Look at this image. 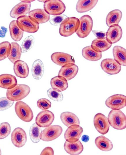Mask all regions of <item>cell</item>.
<instances>
[{
    "label": "cell",
    "mask_w": 126,
    "mask_h": 155,
    "mask_svg": "<svg viewBox=\"0 0 126 155\" xmlns=\"http://www.w3.org/2000/svg\"><path fill=\"white\" fill-rule=\"evenodd\" d=\"M79 24V20L75 17H67L61 23L59 32L60 35L67 37L76 33Z\"/></svg>",
    "instance_id": "cell-1"
},
{
    "label": "cell",
    "mask_w": 126,
    "mask_h": 155,
    "mask_svg": "<svg viewBox=\"0 0 126 155\" xmlns=\"http://www.w3.org/2000/svg\"><path fill=\"white\" fill-rule=\"evenodd\" d=\"M107 119L109 125L114 129L122 130L126 128V117L120 110H112Z\"/></svg>",
    "instance_id": "cell-2"
},
{
    "label": "cell",
    "mask_w": 126,
    "mask_h": 155,
    "mask_svg": "<svg viewBox=\"0 0 126 155\" xmlns=\"http://www.w3.org/2000/svg\"><path fill=\"white\" fill-rule=\"evenodd\" d=\"M31 92V88L27 85L17 84L12 89L8 90L6 97L11 101H16L24 99Z\"/></svg>",
    "instance_id": "cell-3"
},
{
    "label": "cell",
    "mask_w": 126,
    "mask_h": 155,
    "mask_svg": "<svg viewBox=\"0 0 126 155\" xmlns=\"http://www.w3.org/2000/svg\"><path fill=\"white\" fill-rule=\"evenodd\" d=\"M15 111L18 117L24 122L29 123L32 120L34 113L30 107L22 101H18L15 106Z\"/></svg>",
    "instance_id": "cell-4"
},
{
    "label": "cell",
    "mask_w": 126,
    "mask_h": 155,
    "mask_svg": "<svg viewBox=\"0 0 126 155\" xmlns=\"http://www.w3.org/2000/svg\"><path fill=\"white\" fill-rule=\"evenodd\" d=\"M79 24L76 33L79 37L84 38L87 37L92 31L93 21L91 16L84 15L79 19Z\"/></svg>",
    "instance_id": "cell-5"
},
{
    "label": "cell",
    "mask_w": 126,
    "mask_h": 155,
    "mask_svg": "<svg viewBox=\"0 0 126 155\" xmlns=\"http://www.w3.org/2000/svg\"><path fill=\"white\" fill-rule=\"evenodd\" d=\"M18 26L24 31L29 33L37 32L39 29V24L29 16H24L18 18L16 20Z\"/></svg>",
    "instance_id": "cell-6"
},
{
    "label": "cell",
    "mask_w": 126,
    "mask_h": 155,
    "mask_svg": "<svg viewBox=\"0 0 126 155\" xmlns=\"http://www.w3.org/2000/svg\"><path fill=\"white\" fill-rule=\"evenodd\" d=\"M44 9L50 15L58 16L65 12L66 7L60 0H49L44 3Z\"/></svg>",
    "instance_id": "cell-7"
},
{
    "label": "cell",
    "mask_w": 126,
    "mask_h": 155,
    "mask_svg": "<svg viewBox=\"0 0 126 155\" xmlns=\"http://www.w3.org/2000/svg\"><path fill=\"white\" fill-rule=\"evenodd\" d=\"M62 127L58 125H51L42 131L41 140L44 141H51L57 139L63 132Z\"/></svg>",
    "instance_id": "cell-8"
},
{
    "label": "cell",
    "mask_w": 126,
    "mask_h": 155,
    "mask_svg": "<svg viewBox=\"0 0 126 155\" xmlns=\"http://www.w3.org/2000/svg\"><path fill=\"white\" fill-rule=\"evenodd\" d=\"M106 106L112 110H121L126 106V97L124 95L116 94L106 100Z\"/></svg>",
    "instance_id": "cell-9"
},
{
    "label": "cell",
    "mask_w": 126,
    "mask_h": 155,
    "mask_svg": "<svg viewBox=\"0 0 126 155\" xmlns=\"http://www.w3.org/2000/svg\"><path fill=\"white\" fill-rule=\"evenodd\" d=\"M94 124L98 132L105 135L108 132L110 125L107 117L102 113H98L94 118Z\"/></svg>",
    "instance_id": "cell-10"
},
{
    "label": "cell",
    "mask_w": 126,
    "mask_h": 155,
    "mask_svg": "<svg viewBox=\"0 0 126 155\" xmlns=\"http://www.w3.org/2000/svg\"><path fill=\"white\" fill-rule=\"evenodd\" d=\"M54 113L48 110L41 111L37 114L35 120L36 124L40 127H47L54 121Z\"/></svg>",
    "instance_id": "cell-11"
},
{
    "label": "cell",
    "mask_w": 126,
    "mask_h": 155,
    "mask_svg": "<svg viewBox=\"0 0 126 155\" xmlns=\"http://www.w3.org/2000/svg\"><path fill=\"white\" fill-rule=\"evenodd\" d=\"M101 67L104 72L111 75L118 74L121 70V66L114 59L111 58L103 60Z\"/></svg>",
    "instance_id": "cell-12"
},
{
    "label": "cell",
    "mask_w": 126,
    "mask_h": 155,
    "mask_svg": "<svg viewBox=\"0 0 126 155\" xmlns=\"http://www.w3.org/2000/svg\"><path fill=\"white\" fill-rule=\"evenodd\" d=\"M11 142L16 147H23L27 142V137L25 131L22 128H16L11 136Z\"/></svg>",
    "instance_id": "cell-13"
},
{
    "label": "cell",
    "mask_w": 126,
    "mask_h": 155,
    "mask_svg": "<svg viewBox=\"0 0 126 155\" xmlns=\"http://www.w3.org/2000/svg\"><path fill=\"white\" fill-rule=\"evenodd\" d=\"M53 62L58 66L62 67L69 64H75L73 57L67 53L56 52L53 53L51 56Z\"/></svg>",
    "instance_id": "cell-14"
},
{
    "label": "cell",
    "mask_w": 126,
    "mask_h": 155,
    "mask_svg": "<svg viewBox=\"0 0 126 155\" xmlns=\"http://www.w3.org/2000/svg\"><path fill=\"white\" fill-rule=\"evenodd\" d=\"M83 129L79 125H73L68 127L64 134L66 141L73 143L79 140L82 135Z\"/></svg>",
    "instance_id": "cell-15"
},
{
    "label": "cell",
    "mask_w": 126,
    "mask_h": 155,
    "mask_svg": "<svg viewBox=\"0 0 126 155\" xmlns=\"http://www.w3.org/2000/svg\"><path fill=\"white\" fill-rule=\"evenodd\" d=\"M31 6V3L21 1L11 10L10 15L11 17L17 19L21 16H26L30 12Z\"/></svg>",
    "instance_id": "cell-16"
},
{
    "label": "cell",
    "mask_w": 126,
    "mask_h": 155,
    "mask_svg": "<svg viewBox=\"0 0 126 155\" xmlns=\"http://www.w3.org/2000/svg\"><path fill=\"white\" fill-rule=\"evenodd\" d=\"M123 31L121 27L119 25L109 27L106 32V38L111 44L118 42L122 37Z\"/></svg>",
    "instance_id": "cell-17"
},
{
    "label": "cell",
    "mask_w": 126,
    "mask_h": 155,
    "mask_svg": "<svg viewBox=\"0 0 126 155\" xmlns=\"http://www.w3.org/2000/svg\"><path fill=\"white\" fill-rule=\"evenodd\" d=\"M78 67L75 64H69L61 67L58 76L69 81L75 77L79 71Z\"/></svg>",
    "instance_id": "cell-18"
},
{
    "label": "cell",
    "mask_w": 126,
    "mask_h": 155,
    "mask_svg": "<svg viewBox=\"0 0 126 155\" xmlns=\"http://www.w3.org/2000/svg\"><path fill=\"white\" fill-rule=\"evenodd\" d=\"M29 16L39 24L46 23L50 19V15L42 9L32 10L29 12Z\"/></svg>",
    "instance_id": "cell-19"
},
{
    "label": "cell",
    "mask_w": 126,
    "mask_h": 155,
    "mask_svg": "<svg viewBox=\"0 0 126 155\" xmlns=\"http://www.w3.org/2000/svg\"><path fill=\"white\" fill-rule=\"evenodd\" d=\"M15 74L19 78L24 79L29 76V70L27 63L21 60H18L14 63Z\"/></svg>",
    "instance_id": "cell-20"
},
{
    "label": "cell",
    "mask_w": 126,
    "mask_h": 155,
    "mask_svg": "<svg viewBox=\"0 0 126 155\" xmlns=\"http://www.w3.org/2000/svg\"><path fill=\"white\" fill-rule=\"evenodd\" d=\"M64 148L66 153L70 155H79L84 150L83 146L79 140L73 143L66 141Z\"/></svg>",
    "instance_id": "cell-21"
},
{
    "label": "cell",
    "mask_w": 126,
    "mask_h": 155,
    "mask_svg": "<svg viewBox=\"0 0 126 155\" xmlns=\"http://www.w3.org/2000/svg\"><path fill=\"white\" fill-rule=\"evenodd\" d=\"M17 84V80L15 76L8 74L0 75V87L9 90L12 89Z\"/></svg>",
    "instance_id": "cell-22"
},
{
    "label": "cell",
    "mask_w": 126,
    "mask_h": 155,
    "mask_svg": "<svg viewBox=\"0 0 126 155\" xmlns=\"http://www.w3.org/2000/svg\"><path fill=\"white\" fill-rule=\"evenodd\" d=\"M60 119L63 124L67 127L75 125H79L80 124V121L78 117L74 113L69 111L61 113Z\"/></svg>",
    "instance_id": "cell-23"
},
{
    "label": "cell",
    "mask_w": 126,
    "mask_h": 155,
    "mask_svg": "<svg viewBox=\"0 0 126 155\" xmlns=\"http://www.w3.org/2000/svg\"><path fill=\"white\" fill-rule=\"evenodd\" d=\"M98 2V0H79L76 5V9L79 13L87 12L95 7Z\"/></svg>",
    "instance_id": "cell-24"
},
{
    "label": "cell",
    "mask_w": 126,
    "mask_h": 155,
    "mask_svg": "<svg viewBox=\"0 0 126 155\" xmlns=\"http://www.w3.org/2000/svg\"><path fill=\"white\" fill-rule=\"evenodd\" d=\"M114 59L121 66H126V50L119 46H114L113 48Z\"/></svg>",
    "instance_id": "cell-25"
},
{
    "label": "cell",
    "mask_w": 126,
    "mask_h": 155,
    "mask_svg": "<svg viewBox=\"0 0 126 155\" xmlns=\"http://www.w3.org/2000/svg\"><path fill=\"white\" fill-rule=\"evenodd\" d=\"M82 54L84 59L88 61H95L102 59V53L97 52L91 46L85 47L82 49Z\"/></svg>",
    "instance_id": "cell-26"
},
{
    "label": "cell",
    "mask_w": 126,
    "mask_h": 155,
    "mask_svg": "<svg viewBox=\"0 0 126 155\" xmlns=\"http://www.w3.org/2000/svg\"><path fill=\"white\" fill-rule=\"evenodd\" d=\"M122 16V12L119 9H115L111 11L108 14L106 18V23L109 27L118 25Z\"/></svg>",
    "instance_id": "cell-27"
},
{
    "label": "cell",
    "mask_w": 126,
    "mask_h": 155,
    "mask_svg": "<svg viewBox=\"0 0 126 155\" xmlns=\"http://www.w3.org/2000/svg\"><path fill=\"white\" fill-rule=\"evenodd\" d=\"M95 143L99 149L106 152L111 150L113 148V145L111 141L103 136H99L96 138Z\"/></svg>",
    "instance_id": "cell-28"
},
{
    "label": "cell",
    "mask_w": 126,
    "mask_h": 155,
    "mask_svg": "<svg viewBox=\"0 0 126 155\" xmlns=\"http://www.w3.org/2000/svg\"><path fill=\"white\" fill-rule=\"evenodd\" d=\"M112 45L105 38L102 39L96 38L92 41L91 46L95 51L102 53L110 49Z\"/></svg>",
    "instance_id": "cell-29"
},
{
    "label": "cell",
    "mask_w": 126,
    "mask_h": 155,
    "mask_svg": "<svg viewBox=\"0 0 126 155\" xmlns=\"http://www.w3.org/2000/svg\"><path fill=\"white\" fill-rule=\"evenodd\" d=\"M50 84L53 89L60 92L66 91L68 87V83L65 78L59 76L54 77L51 79Z\"/></svg>",
    "instance_id": "cell-30"
},
{
    "label": "cell",
    "mask_w": 126,
    "mask_h": 155,
    "mask_svg": "<svg viewBox=\"0 0 126 155\" xmlns=\"http://www.w3.org/2000/svg\"><path fill=\"white\" fill-rule=\"evenodd\" d=\"M9 29L11 39L14 41H19L22 39L24 32L18 26L16 21L14 20L10 23Z\"/></svg>",
    "instance_id": "cell-31"
},
{
    "label": "cell",
    "mask_w": 126,
    "mask_h": 155,
    "mask_svg": "<svg viewBox=\"0 0 126 155\" xmlns=\"http://www.w3.org/2000/svg\"><path fill=\"white\" fill-rule=\"evenodd\" d=\"M10 53L8 56V59L12 63L20 59L22 50L20 46L17 42H12L11 43Z\"/></svg>",
    "instance_id": "cell-32"
},
{
    "label": "cell",
    "mask_w": 126,
    "mask_h": 155,
    "mask_svg": "<svg viewBox=\"0 0 126 155\" xmlns=\"http://www.w3.org/2000/svg\"><path fill=\"white\" fill-rule=\"evenodd\" d=\"M44 64L42 61L40 59L36 60L33 63L31 69L33 77L35 79H40L44 75Z\"/></svg>",
    "instance_id": "cell-33"
},
{
    "label": "cell",
    "mask_w": 126,
    "mask_h": 155,
    "mask_svg": "<svg viewBox=\"0 0 126 155\" xmlns=\"http://www.w3.org/2000/svg\"><path fill=\"white\" fill-rule=\"evenodd\" d=\"M41 132V128L37 125L36 123L31 125L30 129L29 135L32 142L37 143L40 141Z\"/></svg>",
    "instance_id": "cell-34"
},
{
    "label": "cell",
    "mask_w": 126,
    "mask_h": 155,
    "mask_svg": "<svg viewBox=\"0 0 126 155\" xmlns=\"http://www.w3.org/2000/svg\"><path fill=\"white\" fill-rule=\"evenodd\" d=\"M11 49V44L9 41H5L0 43V61L8 57Z\"/></svg>",
    "instance_id": "cell-35"
},
{
    "label": "cell",
    "mask_w": 126,
    "mask_h": 155,
    "mask_svg": "<svg viewBox=\"0 0 126 155\" xmlns=\"http://www.w3.org/2000/svg\"><path fill=\"white\" fill-rule=\"evenodd\" d=\"M34 38L32 35L26 38L21 45L22 53H26L30 50L34 46Z\"/></svg>",
    "instance_id": "cell-36"
},
{
    "label": "cell",
    "mask_w": 126,
    "mask_h": 155,
    "mask_svg": "<svg viewBox=\"0 0 126 155\" xmlns=\"http://www.w3.org/2000/svg\"><path fill=\"white\" fill-rule=\"evenodd\" d=\"M47 94L51 99L57 102H60L63 99V96L62 93L52 88L48 90Z\"/></svg>",
    "instance_id": "cell-37"
},
{
    "label": "cell",
    "mask_w": 126,
    "mask_h": 155,
    "mask_svg": "<svg viewBox=\"0 0 126 155\" xmlns=\"http://www.w3.org/2000/svg\"><path fill=\"white\" fill-rule=\"evenodd\" d=\"M11 133V127L9 123L4 122L0 124V139L7 137Z\"/></svg>",
    "instance_id": "cell-38"
},
{
    "label": "cell",
    "mask_w": 126,
    "mask_h": 155,
    "mask_svg": "<svg viewBox=\"0 0 126 155\" xmlns=\"http://www.w3.org/2000/svg\"><path fill=\"white\" fill-rule=\"evenodd\" d=\"M14 101H10L7 97L0 98V111L5 110L11 107L14 104Z\"/></svg>",
    "instance_id": "cell-39"
},
{
    "label": "cell",
    "mask_w": 126,
    "mask_h": 155,
    "mask_svg": "<svg viewBox=\"0 0 126 155\" xmlns=\"http://www.w3.org/2000/svg\"><path fill=\"white\" fill-rule=\"evenodd\" d=\"M38 107L40 109L45 110L51 107V103L49 100L42 98L38 100L37 103Z\"/></svg>",
    "instance_id": "cell-40"
},
{
    "label": "cell",
    "mask_w": 126,
    "mask_h": 155,
    "mask_svg": "<svg viewBox=\"0 0 126 155\" xmlns=\"http://www.w3.org/2000/svg\"><path fill=\"white\" fill-rule=\"evenodd\" d=\"M67 18V16L64 15L53 16L50 19V22L53 25H60L63 21Z\"/></svg>",
    "instance_id": "cell-41"
},
{
    "label": "cell",
    "mask_w": 126,
    "mask_h": 155,
    "mask_svg": "<svg viewBox=\"0 0 126 155\" xmlns=\"http://www.w3.org/2000/svg\"><path fill=\"white\" fill-rule=\"evenodd\" d=\"M40 155H54V150L50 147H47L43 150Z\"/></svg>",
    "instance_id": "cell-42"
},
{
    "label": "cell",
    "mask_w": 126,
    "mask_h": 155,
    "mask_svg": "<svg viewBox=\"0 0 126 155\" xmlns=\"http://www.w3.org/2000/svg\"><path fill=\"white\" fill-rule=\"evenodd\" d=\"M93 33L97 39H102L106 38V32L104 31H92Z\"/></svg>",
    "instance_id": "cell-43"
},
{
    "label": "cell",
    "mask_w": 126,
    "mask_h": 155,
    "mask_svg": "<svg viewBox=\"0 0 126 155\" xmlns=\"http://www.w3.org/2000/svg\"><path fill=\"white\" fill-rule=\"evenodd\" d=\"M6 32H7V29L2 27L1 29L0 30V37L2 38L4 37Z\"/></svg>",
    "instance_id": "cell-44"
},
{
    "label": "cell",
    "mask_w": 126,
    "mask_h": 155,
    "mask_svg": "<svg viewBox=\"0 0 126 155\" xmlns=\"http://www.w3.org/2000/svg\"><path fill=\"white\" fill-rule=\"evenodd\" d=\"M89 139V136L87 135H84L82 136V141L85 143L88 142Z\"/></svg>",
    "instance_id": "cell-45"
},
{
    "label": "cell",
    "mask_w": 126,
    "mask_h": 155,
    "mask_svg": "<svg viewBox=\"0 0 126 155\" xmlns=\"http://www.w3.org/2000/svg\"><path fill=\"white\" fill-rule=\"evenodd\" d=\"M22 1L24 2L31 3V2H34V1Z\"/></svg>",
    "instance_id": "cell-46"
},
{
    "label": "cell",
    "mask_w": 126,
    "mask_h": 155,
    "mask_svg": "<svg viewBox=\"0 0 126 155\" xmlns=\"http://www.w3.org/2000/svg\"><path fill=\"white\" fill-rule=\"evenodd\" d=\"M0 155H2V151L1 148H0Z\"/></svg>",
    "instance_id": "cell-47"
}]
</instances>
